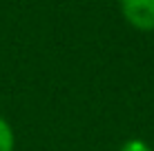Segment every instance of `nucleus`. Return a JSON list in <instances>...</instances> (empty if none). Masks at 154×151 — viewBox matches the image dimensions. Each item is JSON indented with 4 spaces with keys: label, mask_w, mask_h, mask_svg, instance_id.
Wrapping results in <instances>:
<instances>
[{
    "label": "nucleus",
    "mask_w": 154,
    "mask_h": 151,
    "mask_svg": "<svg viewBox=\"0 0 154 151\" xmlns=\"http://www.w3.org/2000/svg\"><path fill=\"white\" fill-rule=\"evenodd\" d=\"M119 9L132 29L143 33L154 31V0H119Z\"/></svg>",
    "instance_id": "obj_1"
},
{
    "label": "nucleus",
    "mask_w": 154,
    "mask_h": 151,
    "mask_svg": "<svg viewBox=\"0 0 154 151\" xmlns=\"http://www.w3.org/2000/svg\"><path fill=\"white\" fill-rule=\"evenodd\" d=\"M16 149V133L9 120L0 116V151H14Z\"/></svg>",
    "instance_id": "obj_2"
},
{
    "label": "nucleus",
    "mask_w": 154,
    "mask_h": 151,
    "mask_svg": "<svg viewBox=\"0 0 154 151\" xmlns=\"http://www.w3.org/2000/svg\"><path fill=\"white\" fill-rule=\"evenodd\" d=\"M119 151H154V149L141 138H130V140H125V142L121 144Z\"/></svg>",
    "instance_id": "obj_3"
}]
</instances>
